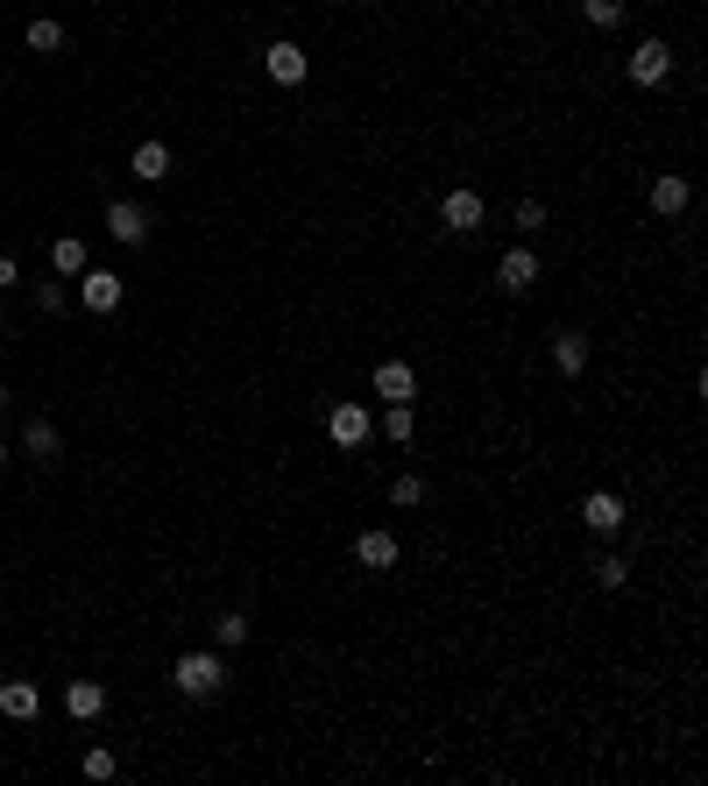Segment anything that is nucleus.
<instances>
[{"mask_svg":"<svg viewBox=\"0 0 708 786\" xmlns=\"http://www.w3.org/2000/svg\"><path fill=\"white\" fill-rule=\"evenodd\" d=\"M171 687L185 694V702H220V687H228V659L220 652H185L171 667Z\"/></svg>","mask_w":708,"mask_h":786,"instance_id":"nucleus-1","label":"nucleus"},{"mask_svg":"<svg viewBox=\"0 0 708 786\" xmlns=\"http://www.w3.org/2000/svg\"><path fill=\"white\" fill-rule=\"evenodd\" d=\"M71 284H79L71 298H79L85 312H120V298H128V277H114V269H93V263H85Z\"/></svg>","mask_w":708,"mask_h":786,"instance_id":"nucleus-2","label":"nucleus"},{"mask_svg":"<svg viewBox=\"0 0 708 786\" xmlns=\"http://www.w3.org/2000/svg\"><path fill=\"white\" fill-rule=\"evenodd\" d=\"M369 432H375V412H369V404H334V412H326V440H334V447H369Z\"/></svg>","mask_w":708,"mask_h":786,"instance_id":"nucleus-3","label":"nucleus"},{"mask_svg":"<svg viewBox=\"0 0 708 786\" xmlns=\"http://www.w3.org/2000/svg\"><path fill=\"white\" fill-rule=\"evenodd\" d=\"M581 524H589L595 539H616L630 524V504L616 489H589V496H581Z\"/></svg>","mask_w":708,"mask_h":786,"instance_id":"nucleus-4","label":"nucleus"},{"mask_svg":"<svg viewBox=\"0 0 708 786\" xmlns=\"http://www.w3.org/2000/svg\"><path fill=\"white\" fill-rule=\"evenodd\" d=\"M263 71H269V85H305V71H312L305 43L277 36V43H269V50H263Z\"/></svg>","mask_w":708,"mask_h":786,"instance_id":"nucleus-5","label":"nucleus"},{"mask_svg":"<svg viewBox=\"0 0 708 786\" xmlns=\"http://www.w3.org/2000/svg\"><path fill=\"white\" fill-rule=\"evenodd\" d=\"M630 85H666L673 79V50H666V36H645L638 50H630Z\"/></svg>","mask_w":708,"mask_h":786,"instance_id":"nucleus-6","label":"nucleus"},{"mask_svg":"<svg viewBox=\"0 0 708 786\" xmlns=\"http://www.w3.org/2000/svg\"><path fill=\"white\" fill-rule=\"evenodd\" d=\"M481 220H489L481 192H468V185H461V192H446V199H440V227H446V234H475Z\"/></svg>","mask_w":708,"mask_h":786,"instance_id":"nucleus-7","label":"nucleus"},{"mask_svg":"<svg viewBox=\"0 0 708 786\" xmlns=\"http://www.w3.org/2000/svg\"><path fill=\"white\" fill-rule=\"evenodd\" d=\"M532 284H538V255H532V248L496 255V291H503V298H524Z\"/></svg>","mask_w":708,"mask_h":786,"instance_id":"nucleus-8","label":"nucleus"},{"mask_svg":"<svg viewBox=\"0 0 708 786\" xmlns=\"http://www.w3.org/2000/svg\"><path fill=\"white\" fill-rule=\"evenodd\" d=\"M375 397L383 404H418V369L411 361H375Z\"/></svg>","mask_w":708,"mask_h":786,"instance_id":"nucleus-9","label":"nucleus"},{"mask_svg":"<svg viewBox=\"0 0 708 786\" xmlns=\"http://www.w3.org/2000/svg\"><path fill=\"white\" fill-rule=\"evenodd\" d=\"M0 716L8 723H36L43 716V687L36 680H0Z\"/></svg>","mask_w":708,"mask_h":786,"instance_id":"nucleus-10","label":"nucleus"},{"mask_svg":"<svg viewBox=\"0 0 708 786\" xmlns=\"http://www.w3.org/2000/svg\"><path fill=\"white\" fill-rule=\"evenodd\" d=\"M645 199H652V213H659V220H673V213H687V199H695V185H687L681 171H659Z\"/></svg>","mask_w":708,"mask_h":786,"instance_id":"nucleus-11","label":"nucleus"},{"mask_svg":"<svg viewBox=\"0 0 708 786\" xmlns=\"http://www.w3.org/2000/svg\"><path fill=\"white\" fill-rule=\"evenodd\" d=\"M107 234L120 241V248H142V241H149V213L135 199H114L107 206Z\"/></svg>","mask_w":708,"mask_h":786,"instance_id":"nucleus-12","label":"nucleus"},{"mask_svg":"<svg viewBox=\"0 0 708 786\" xmlns=\"http://www.w3.org/2000/svg\"><path fill=\"white\" fill-rule=\"evenodd\" d=\"M22 447H28V461H43V467L65 461V432H57L50 418H28V426H22Z\"/></svg>","mask_w":708,"mask_h":786,"instance_id":"nucleus-13","label":"nucleus"},{"mask_svg":"<svg viewBox=\"0 0 708 786\" xmlns=\"http://www.w3.org/2000/svg\"><path fill=\"white\" fill-rule=\"evenodd\" d=\"M355 560H361V567H375V574H390V567H397V532L369 524V532L355 539Z\"/></svg>","mask_w":708,"mask_h":786,"instance_id":"nucleus-14","label":"nucleus"},{"mask_svg":"<svg viewBox=\"0 0 708 786\" xmlns=\"http://www.w3.org/2000/svg\"><path fill=\"white\" fill-rule=\"evenodd\" d=\"M65 708H71L79 723L107 716V680H71V687H65Z\"/></svg>","mask_w":708,"mask_h":786,"instance_id":"nucleus-15","label":"nucleus"},{"mask_svg":"<svg viewBox=\"0 0 708 786\" xmlns=\"http://www.w3.org/2000/svg\"><path fill=\"white\" fill-rule=\"evenodd\" d=\"M128 171L142 177V185H163V177H171V149H163V142H135Z\"/></svg>","mask_w":708,"mask_h":786,"instance_id":"nucleus-16","label":"nucleus"},{"mask_svg":"<svg viewBox=\"0 0 708 786\" xmlns=\"http://www.w3.org/2000/svg\"><path fill=\"white\" fill-rule=\"evenodd\" d=\"M553 369H560V375H581V369H589V334H574V326H567V334H553Z\"/></svg>","mask_w":708,"mask_h":786,"instance_id":"nucleus-17","label":"nucleus"},{"mask_svg":"<svg viewBox=\"0 0 708 786\" xmlns=\"http://www.w3.org/2000/svg\"><path fill=\"white\" fill-rule=\"evenodd\" d=\"M22 43H28L36 57H57V50H65V22H50V14H36V22L22 28Z\"/></svg>","mask_w":708,"mask_h":786,"instance_id":"nucleus-18","label":"nucleus"},{"mask_svg":"<svg viewBox=\"0 0 708 786\" xmlns=\"http://www.w3.org/2000/svg\"><path fill=\"white\" fill-rule=\"evenodd\" d=\"M85 263H93V255H85L79 234H57V241H50V269H57V277H79Z\"/></svg>","mask_w":708,"mask_h":786,"instance_id":"nucleus-19","label":"nucleus"},{"mask_svg":"<svg viewBox=\"0 0 708 786\" xmlns=\"http://www.w3.org/2000/svg\"><path fill=\"white\" fill-rule=\"evenodd\" d=\"M411 432H418V412H411V404H383V440H390V447H411Z\"/></svg>","mask_w":708,"mask_h":786,"instance_id":"nucleus-20","label":"nucleus"},{"mask_svg":"<svg viewBox=\"0 0 708 786\" xmlns=\"http://www.w3.org/2000/svg\"><path fill=\"white\" fill-rule=\"evenodd\" d=\"M589 574H595V588H624V581H630L624 553H595V567H589Z\"/></svg>","mask_w":708,"mask_h":786,"instance_id":"nucleus-21","label":"nucleus"},{"mask_svg":"<svg viewBox=\"0 0 708 786\" xmlns=\"http://www.w3.org/2000/svg\"><path fill=\"white\" fill-rule=\"evenodd\" d=\"M390 504H397V510H418V504H426V475H397V482H390Z\"/></svg>","mask_w":708,"mask_h":786,"instance_id":"nucleus-22","label":"nucleus"},{"mask_svg":"<svg viewBox=\"0 0 708 786\" xmlns=\"http://www.w3.org/2000/svg\"><path fill=\"white\" fill-rule=\"evenodd\" d=\"M581 14H589L595 28H624V14H630V8H624V0H581Z\"/></svg>","mask_w":708,"mask_h":786,"instance_id":"nucleus-23","label":"nucleus"},{"mask_svg":"<svg viewBox=\"0 0 708 786\" xmlns=\"http://www.w3.org/2000/svg\"><path fill=\"white\" fill-rule=\"evenodd\" d=\"M510 227H518V234H538V227H546V199H518L510 206Z\"/></svg>","mask_w":708,"mask_h":786,"instance_id":"nucleus-24","label":"nucleus"},{"mask_svg":"<svg viewBox=\"0 0 708 786\" xmlns=\"http://www.w3.org/2000/svg\"><path fill=\"white\" fill-rule=\"evenodd\" d=\"M79 773H85V779H114V773H120V759H114L107 744H93V751L79 759Z\"/></svg>","mask_w":708,"mask_h":786,"instance_id":"nucleus-25","label":"nucleus"},{"mask_svg":"<svg viewBox=\"0 0 708 786\" xmlns=\"http://www.w3.org/2000/svg\"><path fill=\"white\" fill-rule=\"evenodd\" d=\"M213 638L228 645V652H234V645H248V616H241V610H228V616L213 624Z\"/></svg>","mask_w":708,"mask_h":786,"instance_id":"nucleus-26","label":"nucleus"},{"mask_svg":"<svg viewBox=\"0 0 708 786\" xmlns=\"http://www.w3.org/2000/svg\"><path fill=\"white\" fill-rule=\"evenodd\" d=\"M65 305H71L65 284H36V312H65Z\"/></svg>","mask_w":708,"mask_h":786,"instance_id":"nucleus-27","label":"nucleus"},{"mask_svg":"<svg viewBox=\"0 0 708 786\" xmlns=\"http://www.w3.org/2000/svg\"><path fill=\"white\" fill-rule=\"evenodd\" d=\"M8 284H22V263H14V255H0V291H8Z\"/></svg>","mask_w":708,"mask_h":786,"instance_id":"nucleus-28","label":"nucleus"},{"mask_svg":"<svg viewBox=\"0 0 708 786\" xmlns=\"http://www.w3.org/2000/svg\"><path fill=\"white\" fill-rule=\"evenodd\" d=\"M0 412H8V383H0Z\"/></svg>","mask_w":708,"mask_h":786,"instance_id":"nucleus-29","label":"nucleus"},{"mask_svg":"<svg viewBox=\"0 0 708 786\" xmlns=\"http://www.w3.org/2000/svg\"><path fill=\"white\" fill-rule=\"evenodd\" d=\"M0 467H8V440H0Z\"/></svg>","mask_w":708,"mask_h":786,"instance_id":"nucleus-30","label":"nucleus"}]
</instances>
